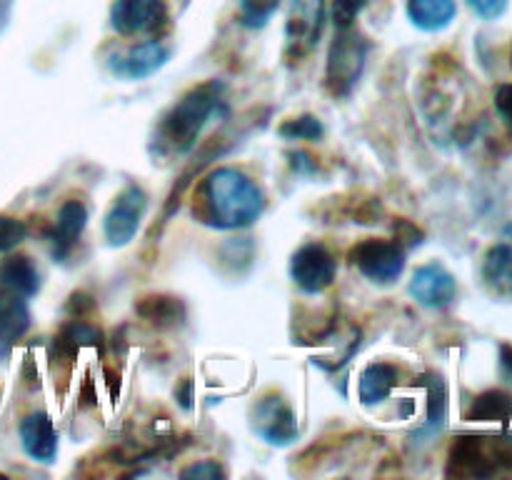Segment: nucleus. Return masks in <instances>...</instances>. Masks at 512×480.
<instances>
[{"mask_svg": "<svg viewBox=\"0 0 512 480\" xmlns=\"http://www.w3.org/2000/svg\"><path fill=\"white\" fill-rule=\"evenodd\" d=\"M170 60V48L160 40H145V43L130 45L123 53L110 55V73L125 80H143L158 73Z\"/></svg>", "mask_w": 512, "mask_h": 480, "instance_id": "nucleus-11", "label": "nucleus"}, {"mask_svg": "<svg viewBox=\"0 0 512 480\" xmlns=\"http://www.w3.org/2000/svg\"><path fill=\"white\" fill-rule=\"evenodd\" d=\"M20 445L38 463H53L58 455V430L48 413H30L20 420Z\"/></svg>", "mask_w": 512, "mask_h": 480, "instance_id": "nucleus-13", "label": "nucleus"}, {"mask_svg": "<svg viewBox=\"0 0 512 480\" xmlns=\"http://www.w3.org/2000/svg\"><path fill=\"white\" fill-rule=\"evenodd\" d=\"M395 383H398V368L390 363H373L360 373L358 393L365 405H378L393 393Z\"/></svg>", "mask_w": 512, "mask_h": 480, "instance_id": "nucleus-18", "label": "nucleus"}, {"mask_svg": "<svg viewBox=\"0 0 512 480\" xmlns=\"http://www.w3.org/2000/svg\"><path fill=\"white\" fill-rule=\"evenodd\" d=\"M495 108H498V115L505 120V125L512 130V83L500 85L495 90Z\"/></svg>", "mask_w": 512, "mask_h": 480, "instance_id": "nucleus-29", "label": "nucleus"}, {"mask_svg": "<svg viewBox=\"0 0 512 480\" xmlns=\"http://www.w3.org/2000/svg\"><path fill=\"white\" fill-rule=\"evenodd\" d=\"M368 5V0H333V23L338 30L353 28L360 10Z\"/></svg>", "mask_w": 512, "mask_h": 480, "instance_id": "nucleus-25", "label": "nucleus"}, {"mask_svg": "<svg viewBox=\"0 0 512 480\" xmlns=\"http://www.w3.org/2000/svg\"><path fill=\"white\" fill-rule=\"evenodd\" d=\"M368 58V40L353 28L338 30L328 53V68H325V85L333 95H345L358 85Z\"/></svg>", "mask_w": 512, "mask_h": 480, "instance_id": "nucleus-4", "label": "nucleus"}, {"mask_svg": "<svg viewBox=\"0 0 512 480\" xmlns=\"http://www.w3.org/2000/svg\"><path fill=\"white\" fill-rule=\"evenodd\" d=\"M512 468V443L490 435H460L448 455L450 478H493Z\"/></svg>", "mask_w": 512, "mask_h": 480, "instance_id": "nucleus-3", "label": "nucleus"}, {"mask_svg": "<svg viewBox=\"0 0 512 480\" xmlns=\"http://www.w3.org/2000/svg\"><path fill=\"white\" fill-rule=\"evenodd\" d=\"M483 280L493 293L512 295V225L503 230V238L490 245L483 258Z\"/></svg>", "mask_w": 512, "mask_h": 480, "instance_id": "nucleus-14", "label": "nucleus"}, {"mask_svg": "<svg viewBox=\"0 0 512 480\" xmlns=\"http://www.w3.org/2000/svg\"><path fill=\"white\" fill-rule=\"evenodd\" d=\"M30 328V313L28 305L20 298L0 303V358L10 353L15 343L28 333Z\"/></svg>", "mask_w": 512, "mask_h": 480, "instance_id": "nucleus-19", "label": "nucleus"}, {"mask_svg": "<svg viewBox=\"0 0 512 480\" xmlns=\"http://www.w3.org/2000/svg\"><path fill=\"white\" fill-rule=\"evenodd\" d=\"M225 85L218 80L198 85L178 100L160 123V140L175 153H188L213 115L225 113Z\"/></svg>", "mask_w": 512, "mask_h": 480, "instance_id": "nucleus-2", "label": "nucleus"}, {"mask_svg": "<svg viewBox=\"0 0 512 480\" xmlns=\"http://www.w3.org/2000/svg\"><path fill=\"white\" fill-rule=\"evenodd\" d=\"M0 285L18 298H33L40 290V273L28 255H10L0 263Z\"/></svg>", "mask_w": 512, "mask_h": 480, "instance_id": "nucleus-16", "label": "nucleus"}, {"mask_svg": "<svg viewBox=\"0 0 512 480\" xmlns=\"http://www.w3.org/2000/svg\"><path fill=\"white\" fill-rule=\"evenodd\" d=\"M25 225L15 218H0V253L18 248L25 240Z\"/></svg>", "mask_w": 512, "mask_h": 480, "instance_id": "nucleus-26", "label": "nucleus"}, {"mask_svg": "<svg viewBox=\"0 0 512 480\" xmlns=\"http://www.w3.org/2000/svg\"><path fill=\"white\" fill-rule=\"evenodd\" d=\"M138 313L143 315L150 323H175V320L183 318V305L175 298H163V295H153V298H145L138 305Z\"/></svg>", "mask_w": 512, "mask_h": 480, "instance_id": "nucleus-22", "label": "nucleus"}, {"mask_svg": "<svg viewBox=\"0 0 512 480\" xmlns=\"http://www.w3.org/2000/svg\"><path fill=\"white\" fill-rule=\"evenodd\" d=\"M350 265L378 285H390L403 275L405 248L398 240H360L348 253Z\"/></svg>", "mask_w": 512, "mask_h": 480, "instance_id": "nucleus-5", "label": "nucleus"}, {"mask_svg": "<svg viewBox=\"0 0 512 480\" xmlns=\"http://www.w3.org/2000/svg\"><path fill=\"white\" fill-rule=\"evenodd\" d=\"M200 208L210 228L243 230L263 215L265 195L243 170L215 168L200 185Z\"/></svg>", "mask_w": 512, "mask_h": 480, "instance_id": "nucleus-1", "label": "nucleus"}, {"mask_svg": "<svg viewBox=\"0 0 512 480\" xmlns=\"http://www.w3.org/2000/svg\"><path fill=\"white\" fill-rule=\"evenodd\" d=\"M468 5L483 20H498L508 10V0H468Z\"/></svg>", "mask_w": 512, "mask_h": 480, "instance_id": "nucleus-28", "label": "nucleus"}, {"mask_svg": "<svg viewBox=\"0 0 512 480\" xmlns=\"http://www.w3.org/2000/svg\"><path fill=\"white\" fill-rule=\"evenodd\" d=\"M180 478H195V480H223L225 468L218 460H200V463L188 465L180 470Z\"/></svg>", "mask_w": 512, "mask_h": 480, "instance_id": "nucleus-27", "label": "nucleus"}, {"mask_svg": "<svg viewBox=\"0 0 512 480\" xmlns=\"http://www.w3.org/2000/svg\"><path fill=\"white\" fill-rule=\"evenodd\" d=\"M165 23H168L165 0H115L110 8V25L115 33L125 35V38L155 33Z\"/></svg>", "mask_w": 512, "mask_h": 480, "instance_id": "nucleus-9", "label": "nucleus"}, {"mask_svg": "<svg viewBox=\"0 0 512 480\" xmlns=\"http://www.w3.org/2000/svg\"><path fill=\"white\" fill-rule=\"evenodd\" d=\"M253 430L270 445L293 443L298 435V423H295V413L280 395H265L253 410Z\"/></svg>", "mask_w": 512, "mask_h": 480, "instance_id": "nucleus-10", "label": "nucleus"}, {"mask_svg": "<svg viewBox=\"0 0 512 480\" xmlns=\"http://www.w3.org/2000/svg\"><path fill=\"white\" fill-rule=\"evenodd\" d=\"M145 208H148V195L140 185H125L115 195L113 205L103 220V233L110 248H123L138 235Z\"/></svg>", "mask_w": 512, "mask_h": 480, "instance_id": "nucleus-7", "label": "nucleus"}, {"mask_svg": "<svg viewBox=\"0 0 512 480\" xmlns=\"http://www.w3.org/2000/svg\"><path fill=\"white\" fill-rule=\"evenodd\" d=\"M335 273H338L335 258L320 243H305L290 258V278L303 293H323L325 288L333 285Z\"/></svg>", "mask_w": 512, "mask_h": 480, "instance_id": "nucleus-8", "label": "nucleus"}, {"mask_svg": "<svg viewBox=\"0 0 512 480\" xmlns=\"http://www.w3.org/2000/svg\"><path fill=\"white\" fill-rule=\"evenodd\" d=\"M85 223H88V208H85L80 200H68V203L58 210L53 230V258L63 260L65 255L70 253L75 240H78L80 233L85 230Z\"/></svg>", "mask_w": 512, "mask_h": 480, "instance_id": "nucleus-15", "label": "nucleus"}, {"mask_svg": "<svg viewBox=\"0 0 512 480\" xmlns=\"http://www.w3.org/2000/svg\"><path fill=\"white\" fill-rule=\"evenodd\" d=\"M325 23V0H290L285 18V53L300 60L318 45Z\"/></svg>", "mask_w": 512, "mask_h": 480, "instance_id": "nucleus-6", "label": "nucleus"}, {"mask_svg": "<svg viewBox=\"0 0 512 480\" xmlns=\"http://www.w3.org/2000/svg\"><path fill=\"white\" fill-rule=\"evenodd\" d=\"M103 335L93 328V325L83 323V320H73V323L65 325L60 330V335L55 338V350L63 358H73L80 348H88V345H100Z\"/></svg>", "mask_w": 512, "mask_h": 480, "instance_id": "nucleus-21", "label": "nucleus"}, {"mask_svg": "<svg viewBox=\"0 0 512 480\" xmlns=\"http://www.w3.org/2000/svg\"><path fill=\"white\" fill-rule=\"evenodd\" d=\"M500 365H503L505 375L512 378V345H503L500 348Z\"/></svg>", "mask_w": 512, "mask_h": 480, "instance_id": "nucleus-30", "label": "nucleus"}, {"mask_svg": "<svg viewBox=\"0 0 512 480\" xmlns=\"http://www.w3.org/2000/svg\"><path fill=\"white\" fill-rule=\"evenodd\" d=\"M240 5V23L250 30H258L268 25L275 10L280 8V0H238Z\"/></svg>", "mask_w": 512, "mask_h": 480, "instance_id": "nucleus-23", "label": "nucleus"}, {"mask_svg": "<svg viewBox=\"0 0 512 480\" xmlns=\"http://www.w3.org/2000/svg\"><path fill=\"white\" fill-rule=\"evenodd\" d=\"M512 418V395L505 390H488L470 403L465 420L470 423H508Z\"/></svg>", "mask_w": 512, "mask_h": 480, "instance_id": "nucleus-20", "label": "nucleus"}, {"mask_svg": "<svg viewBox=\"0 0 512 480\" xmlns=\"http://www.w3.org/2000/svg\"><path fill=\"white\" fill-rule=\"evenodd\" d=\"M458 15L455 0H408V18L425 33L445 30Z\"/></svg>", "mask_w": 512, "mask_h": 480, "instance_id": "nucleus-17", "label": "nucleus"}, {"mask_svg": "<svg viewBox=\"0 0 512 480\" xmlns=\"http://www.w3.org/2000/svg\"><path fill=\"white\" fill-rule=\"evenodd\" d=\"M410 295H413L423 308L443 310L448 308L455 300V295H458V280H455V275L440 263L420 265L413 273V280H410Z\"/></svg>", "mask_w": 512, "mask_h": 480, "instance_id": "nucleus-12", "label": "nucleus"}, {"mask_svg": "<svg viewBox=\"0 0 512 480\" xmlns=\"http://www.w3.org/2000/svg\"><path fill=\"white\" fill-rule=\"evenodd\" d=\"M278 133L285 140H320L325 135V128L315 115H300V118L285 120Z\"/></svg>", "mask_w": 512, "mask_h": 480, "instance_id": "nucleus-24", "label": "nucleus"}]
</instances>
